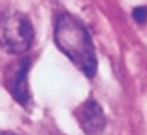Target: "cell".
Returning <instances> with one entry per match:
<instances>
[{"mask_svg": "<svg viewBox=\"0 0 147 135\" xmlns=\"http://www.w3.org/2000/svg\"><path fill=\"white\" fill-rule=\"evenodd\" d=\"M32 68L30 57H19L11 61L3 71V85L18 104L27 107L30 104V90H29V71Z\"/></svg>", "mask_w": 147, "mask_h": 135, "instance_id": "3", "label": "cell"}, {"mask_svg": "<svg viewBox=\"0 0 147 135\" xmlns=\"http://www.w3.org/2000/svg\"><path fill=\"white\" fill-rule=\"evenodd\" d=\"M54 41L59 50L86 77L92 78L96 74L98 61L95 46L86 25L76 16L70 13L59 14L54 25Z\"/></svg>", "mask_w": 147, "mask_h": 135, "instance_id": "1", "label": "cell"}, {"mask_svg": "<svg viewBox=\"0 0 147 135\" xmlns=\"http://www.w3.org/2000/svg\"><path fill=\"white\" fill-rule=\"evenodd\" d=\"M0 135H18V134H14V132H8V130H5V132H2Z\"/></svg>", "mask_w": 147, "mask_h": 135, "instance_id": "6", "label": "cell"}, {"mask_svg": "<svg viewBox=\"0 0 147 135\" xmlns=\"http://www.w3.org/2000/svg\"><path fill=\"white\" fill-rule=\"evenodd\" d=\"M35 38L32 21L21 11L0 14V47L8 53L22 55L30 49Z\"/></svg>", "mask_w": 147, "mask_h": 135, "instance_id": "2", "label": "cell"}, {"mask_svg": "<svg viewBox=\"0 0 147 135\" xmlns=\"http://www.w3.org/2000/svg\"><path fill=\"white\" fill-rule=\"evenodd\" d=\"M131 16L133 19L138 22L139 25H144L147 22V6L146 5H139V6H134L133 11H131Z\"/></svg>", "mask_w": 147, "mask_h": 135, "instance_id": "5", "label": "cell"}, {"mask_svg": "<svg viewBox=\"0 0 147 135\" xmlns=\"http://www.w3.org/2000/svg\"><path fill=\"white\" fill-rule=\"evenodd\" d=\"M74 118L86 135H101L106 127V115L93 97L84 100L74 110Z\"/></svg>", "mask_w": 147, "mask_h": 135, "instance_id": "4", "label": "cell"}]
</instances>
